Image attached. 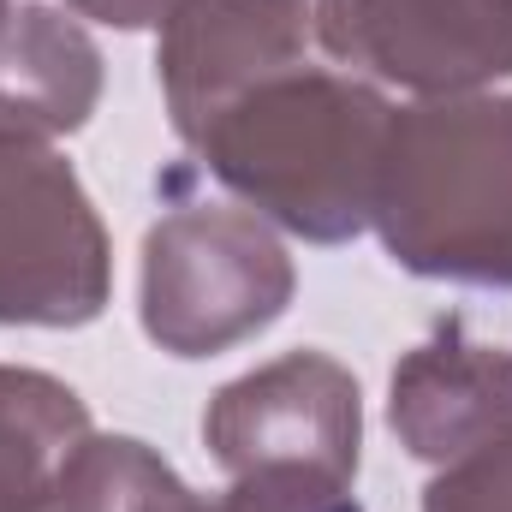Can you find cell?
I'll use <instances>...</instances> for the list:
<instances>
[{"label":"cell","instance_id":"30bf717a","mask_svg":"<svg viewBox=\"0 0 512 512\" xmlns=\"http://www.w3.org/2000/svg\"><path fill=\"white\" fill-rule=\"evenodd\" d=\"M90 435V411L66 382L0 364V512H48L60 459Z\"/></svg>","mask_w":512,"mask_h":512},{"label":"cell","instance_id":"7c38bea8","mask_svg":"<svg viewBox=\"0 0 512 512\" xmlns=\"http://www.w3.org/2000/svg\"><path fill=\"white\" fill-rule=\"evenodd\" d=\"M203 512H364L346 483L298 471V465H268V471H245L233 477V489L221 501H203Z\"/></svg>","mask_w":512,"mask_h":512},{"label":"cell","instance_id":"6da1fadb","mask_svg":"<svg viewBox=\"0 0 512 512\" xmlns=\"http://www.w3.org/2000/svg\"><path fill=\"white\" fill-rule=\"evenodd\" d=\"M387 120L376 84L304 60L233 96L185 143L251 215L310 245H346L376 209Z\"/></svg>","mask_w":512,"mask_h":512},{"label":"cell","instance_id":"9a60e30c","mask_svg":"<svg viewBox=\"0 0 512 512\" xmlns=\"http://www.w3.org/2000/svg\"><path fill=\"white\" fill-rule=\"evenodd\" d=\"M6 6H12V0H0V18H6Z\"/></svg>","mask_w":512,"mask_h":512},{"label":"cell","instance_id":"3957f363","mask_svg":"<svg viewBox=\"0 0 512 512\" xmlns=\"http://www.w3.org/2000/svg\"><path fill=\"white\" fill-rule=\"evenodd\" d=\"M292 256L251 209L185 203L143 239L137 316L173 358H215L274 328L292 304Z\"/></svg>","mask_w":512,"mask_h":512},{"label":"cell","instance_id":"7a4b0ae2","mask_svg":"<svg viewBox=\"0 0 512 512\" xmlns=\"http://www.w3.org/2000/svg\"><path fill=\"white\" fill-rule=\"evenodd\" d=\"M370 227L405 274L512 286V96L393 108Z\"/></svg>","mask_w":512,"mask_h":512},{"label":"cell","instance_id":"9c48e42d","mask_svg":"<svg viewBox=\"0 0 512 512\" xmlns=\"http://www.w3.org/2000/svg\"><path fill=\"white\" fill-rule=\"evenodd\" d=\"M102 102V48L54 6H6L0 18V131L72 137Z\"/></svg>","mask_w":512,"mask_h":512},{"label":"cell","instance_id":"4fadbf2b","mask_svg":"<svg viewBox=\"0 0 512 512\" xmlns=\"http://www.w3.org/2000/svg\"><path fill=\"white\" fill-rule=\"evenodd\" d=\"M423 512H512V435L441 465L423 489Z\"/></svg>","mask_w":512,"mask_h":512},{"label":"cell","instance_id":"8992f818","mask_svg":"<svg viewBox=\"0 0 512 512\" xmlns=\"http://www.w3.org/2000/svg\"><path fill=\"white\" fill-rule=\"evenodd\" d=\"M316 42L411 96H471L512 78V0H316Z\"/></svg>","mask_w":512,"mask_h":512},{"label":"cell","instance_id":"ba28073f","mask_svg":"<svg viewBox=\"0 0 512 512\" xmlns=\"http://www.w3.org/2000/svg\"><path fill=\"white\" fill-rule=\"evenodd\" d=\"M387 423L423 465H453L512 435V346H483L459 316H447L423 346L399 358Z\"/></svg>","mask_w":512,"mask_h":512},{"label":"cell","instance_id":"277c9868","mask_svg":"<svg viewBox=\"0 0 512 512\" xmlns=\"http://www.w3.org/2000/svg\"><path fill=\"white\" fill-rule=\"evenodd\" d=\"M108 292L114 245L72 161L0 131V328H84Z\"/></svg>","mask_w":512,"mask_h":512},{"label":"cell","instance_id":"5bb4252c","mask_svg":"<svg viewBox=\"0 0 512 512\" xmlns=\"http://www.w3.org/2000/svg\"><path fill=\"white\" fill-rule=\"evenodd\" d=\"M78 18H96L108 30H149L179 12V0H66Z\"/></svg>","mask_w":512,"mask_h":512},{"label":"cell","instance_id":"52a82bcc","mask_svg":"<svg viewBox=\"0 0 512 512\" xmlns=\"http://www.w3.org/2000/svg\"><path fill=\"white\" fill-rule=\"evenodd\" d=\"M316 0H179L161 24V96L179 137L221 114L251 84L310 60Z\"/></svg>","mask_w":512,"mask_h":512},{"label":"cell","instance_id":"8fae6325","mask_svg":"<svg viewBox=\"0 0 512 512\" xmlns=\"http://www.w3.org/2000/svg\"><path fill=\"white\" fill-rule=\"evenodd\" d=\"M48 512H203V501L149 441L84 435L54 471Z\"/></svg>","mask_w":512,"mask_h":512},{"label":"cell","instance_id":"5b68a950","mask_svg":"<svg viewBox=\"0 0 512 512\" xmlns=\"http://www.w3.org/2000/svg\"><path fill=\"white\" fill-rule=\"evenodd\" d=\"M203 441L227 477L298 465V471L352 483L358 447H364L358 376L328 352H286L209 399Z\"/></svg>","mask_w":512,"mask_h":512}]
</instances>
